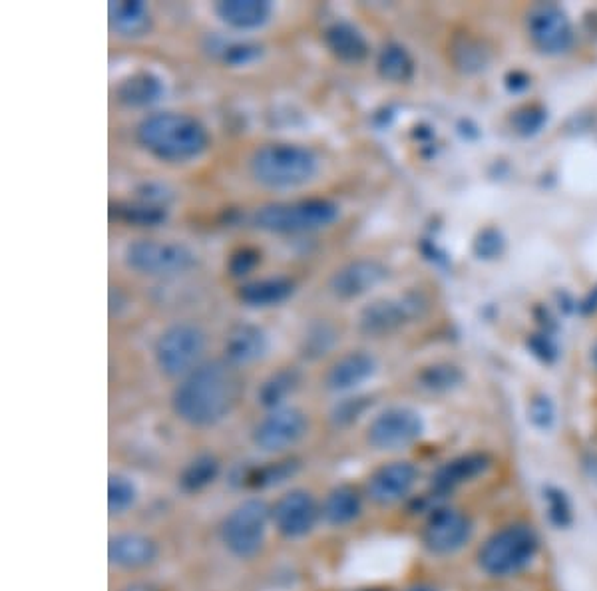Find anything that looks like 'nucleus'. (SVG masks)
Returning <instances> with one entry per match:
<instances>
[{
	"mask_svg": "<svg viewBox=\"0 0 597 591\" xmlns=\"http://www.w3.org/2000/svg\"><path fill=\"white\" fill-rule=\"evenodd\" d=\"M243 389V377L235 365L225 359L205 361L174 389L172 408L188 426L209 428L237 408Z\"/></svg>",
	"mask_w": 597,
	"mask_h": 591,
	"instance_id": "nucleus-1",
	"label": "nucleus"
},
{
	"mask_svg": "<svg viewBox=\"0 0 597 591\" xmlns=\"http://www.w3.org/2000/svg\"><path fill=\"white\" fill-rule=\"evenodd\" d=\"M140 146L166 164L198 160L209 146L205 126L184 112H156L144 118L136 130Z\"/></svg>",
	"mask_w": 597,
	"mask_h": 591,
	"instance_id": "nucleus-2",
	"label": "nucleus"
},
{
	"mask_svg": "<svg viewBox=\"0 0 597 591\" xmlns=\"http://www.w3.org/2000/svg\"><path fill=\"white\" fill-rule=\"evenodd\" d=\"M319 156L301 144L275 142L257 148L249 160L251 178L267 190H297L319 174Z\"/></svg>",
	"mask_w": 597,
	"mask_h": 591,
	"instance_id": "nucleus-3",
	"label": "nucleus"
},
{
	"mask_svg": "<svg viewBox=\"0 0 597 591\" xmlns=\"http://www.w3.org/2000/svg\"><path fill=\"white\" fill-rule=\"evenodd\" d=\"M540 552V536L528 522L508 524L490 534L478 550V568L494 580L516 578L526 572Z\"/></svg>",
	"mask_w": 597,
	"mask_h": 591,
	"instance_id": "nucleus-4",
	"label": "nucleus"
},
{
	"mask_svg": "<svg viewBox=\"0 0 597 591\" xmlns=\"http://www.w3.org/2000/svg\"><path fill=\"white\" fill-rule=\"evenodd\" d=\"M339 215L341 209L333 199L305 197L261 205L253 215V223L267 233L301 235L331 227Z\"/></svg>",
	"mask_w": 597,
	"mask_h": 591,
	"instance_id": "nucleus-5",
	"label": "nucleus"
},
{
	"mask_svg": "<svg viewBox=\"0 0 597 591\" xmlns=\"http://www.w3.org/2000/svg\"><path fill=\"white\" fill-rule=\"evenodd\" d=\"M271 524V506L259 498L237 504L221 522L219 538L223 548L237 560H253L261 554Z\"/></svg>",
	"mask_w": 597,
	"mask_h": 591,
	"instance_id": "nucleus-6",
	"label": "nucleus"
},
{
	"mask_svg": "<svg viewBox=\"0 0 597 591\" xmlns=\"http://www.w3.org/2000/svg\"><path fill=\"white\" fill-rule=\"evenodd\" d=\"M124 263L146 277H176L198 263V255L180 241L138 239L126 245Z\"/></svg>",
	"mask_w": 597,
	"mask_h": 591,
	"instance_id": "nucleus-7",
	"label": "nucleus"
},
{
	"mask_svg": "<svg viewBox=\"0 0 597 591\" xmlns=\"http://www.w3.org/2000/svg\"><path fill=\"white\" fill-rule=\"evenodd\" d=\"M205 345V333L194 323H176L168 327L154 349L160 373L168 379L182 381L201 365Z\"/></svg>",
	"mask_w": 597,
	"mask_h": 591,
	"instance_id": "nucleus-8",
	"label": "nucleus"
},
{
	"mask_svg": "<svg viewBox=\"0 0 597 591\" xmlns=\"http://www.w3.org/2000/svg\"><path fill=\"white\" fill-rule=\"evenodd\" d=\"M472 536H474V524L470 516L462 510H456L444 504L428 514L420 540H422V546L432 556L446 558L466 548Z\"/></svg>",
	"mask_w": 597,
	"mask_h": 591,
	"instance_id": "nucleus-9",
	"label": "nucleus"
},
{
	"mask_svg": "<svg viewBox=\"0 0 597 591\" xmlns=\"http://www.w3.org/2000/svg\"><path fill=\"white\" fill-rule=\"evenodd\" d=\"M422 432L424 422L414 408L391 406L371 420L367 442L379 452H400L416 444Z\"/></svg>",
	"mask_w": 597,
	"mask_h": 591,
	"instance_id": "nucleus-10",
	"label": "nucleus"
},
{
	"mask_svg": "<svg viewBox=\"0 0 597 591\" xmlns=\"http://www.w3.org/2000/svg\"><path fill=\"white\" fill-rule=\"evenodd\" d=\"M309 432V416L297 406L269 410L253 428V444L267 454H279L299 444Z\"/></svg>",
	"mask_w": 597,
	"mask_h": 591,
	"instance_id": "nucleus-11",
	"label": "nucleus"
},
{
	"mask_svg": "<svg viewBox=\"0 0 597 591\" xmlns=\"http://www.w3.org/2000/svg\"><path fill=\"white\" fill-rule=\"evenodd\" d=\"M424 309H426V301L414 293H408L397 299L373 301L361 311L359 331L369 339L391 337L404 325L418 319Z\"/></svg>",
	"mask_w": 597,
	"mask_h": 591,
	"instance_id": "nucleus-12",
	"label": "nucleus"
},
{
	"mask_svg": "<svg viewBox=\"0 0 597 591\" xmlns=\"http://www.w3.org/2000/svg\"><path fill=\"white\" fill-rule=\"evenodd\" d=\"M526 30L532 44L548 56L566 54L574 44V30L568 14L552 2H540L528 10Z\"/></svg>",
	"mask_w": 597,
	"mask_h": 591,
	"instance_id": "nucleus-13",
	"label": "nucleus"
},
{
	"mask_svg": "<svg viewBox=\"0 0 597 591\" xmlns=\"http://www.w3.org/2000/svg\"><path fill=\"white\" fill-rule=\"evenodd\" d=\"M321 522V504L303 488L285 492L271 506V526L287 540L309 536Z\"/></svg>",
	"mask_w": 597,
	"mask_h": 591,
	"instance_id": "nucleus-14",
	"label": "nucleus"
},
{
	"mask_svg": "<svg viewBox=\"0 0 597 591\" xmlns=\"http://www.w3.org/2000/svg\"><path fill=\"white\" fill-rule=\"evenodd\" d=\"M418 482V468L408 460H393L379 466L365 484V496L381 508L406 500Z\"/></svg>",
	"mask_w": 597,
	"mask_h": 591,
	"instance_id": "nucleus-15",
	"label": "nucleus"
},
{
	"mask_svg": "<svg viewBox=\"0 0 597 591\" xmlns=\"http://www.w3.org/2000/svg\"><path fill=\"white\" fill-rule=\"evenodd\" d=\"M387 277H389V269L383 261L361 257L337 269L329 281V287L335 297L343 301H353L371 293Z\"/></svg>",
	"mask_w": 597,
	"mask_h": 591,
	"instance_id": "nucleus-16",
	"label": "nucleus"
},
{
	"mask_svg": "<svg viewBox=\"0 0 597 591\" xmlns=\"http://www.w3.org/2000/svg\"><path fill=\"white\" fill-rule=\"evenodd\" d=\"M490 466H492L490 456L482 452L456 456L444 462L440 468H436V472L432 474V490L440 496H446L456 488L484 476L490 470Z\"/></svg>",
	"mask_w": 597,
	"mask_h": 591,
	"instance_id": "nucleus-17",
	"label": "nucleus"
},
{
	"mask_svg": "<svg viewBox=\"0 0 597 591\" xmlns=\"http://www.w3.org/2000/svg\"><path fill=\"white\" fill-rule=\"evenodd\" d=\"M158 558V544L138 532H124L110 538L108 560L118 570H144Z\"/></svg>",
	"mask_w": 597,
	"mask_h": 591,
	"instance_id": "nucleus-18",
	"label": "nucleus"
},
{
	"mask_svg": "<svg viewBox=\"0 0 597 591\" xmlns=\"http://www.w3.org/2000/svg\"><path fill=\"white\" fill-rule=\"evenodd\" d=\"M269 347H271L269 335L261 327L251 323H241L227 333L223 353H225V361L241 369L265 359L269 353Z\"/></svg>",
	"mask_w": 597,
	"mask_h": 591,
	"instance_id": "nucleus-19",
	"label": "nucleus"
},
{
	"mask_svg": "<svg viewBox=\"0 0 597 591\" xmlns=\"http://www.w3.org/2000/svg\"><path fill=\"white\" fill-rule=\"evenodd\" d=\"M375 371L377 361L369 353L353 351L343 355L329 367L325 375V387L331 393H351L373 379Z\"/></svg>",
	"mask_w": 597,
	"mask_h": 591,
	"instance_id": "nucleus-20",
	"label": "nucleus"
},
{
	"mask_svg": "<svg viewBox=\"0 0 597 591\" xmlns=\"http://www.w3.org/2000/svg\"><path fill=\"white\" fill-rule=\"evenodd\" d=\"M323 40L325 46L329 48V52L347 64H359L369 56V42L365 38V34L351 22L339 20L333 22L331 26H327V30L323 32Z\"/></svg>",
	"mask_w": 597,
	"mask_h": 591,
	"instance_id": "nucleus-21",
	"label": "nucleus"
},
{
	"mask_svg": "<svg viewBox=\"0 0 597 591\" xmlns=\"http://www.w3.org/2000/svg\"><path fill=\"white\" fill-rule=\"evenodd\" d=\"M295 295V281L289 277H265L243 283L237 291L239 301L251 309H269L283 305Z\"/></svg>",
	"mask_w": 597,
	"mask_h": 591,
	"instance_id": "nucleus-22",
	"label": "nucleus"
},
{
	"mask_svg": "<svg viewBox=\"0 0 597 591\" xmlns=\"http://www.w3.org/2000/svg\"><path fill=\"white\" fill-rule=\"evenodd\" d=\"M213 10L223 24L235 30H255L269 22L273 4L267 0H219Z\"/></svg>",
	"mask_w": 597,
	"mask_h": 591,
	"instance_id": "nucleus-23",
	"label": "nucleus"
},
{
	"mask_svg": "<svg viewBox=\"0 0 597 591\" xmlns=\"http://www.w3.org/2000/svg\"><path fill=\"white\" fill-rule=\"evenodd\" d=\"M164 94H166L164 80L150 70H138L126 76L116 88L118 102L128 108H148L160 102Z\"/></svg>",
	"mask_w": 597,
	"mask_h": 591,
	"instance_id": "nucleus-24",
	"label": "nucleus"
},
{
	"mask_svg": "<svg viewBox=\"0 0 597 591\" xmlns=\"http://www.w3.org/2000/svg\"><path fill=\"white\" fill-rule=\"evenodd\" d=\"M363 514V496L353 486L333 488L321 504V520L331 528H345Z\"/></svg>",
	"mask_w": 597,
	"mask_h": 591,
	"instance_id": "nucleus-25",
	"label": "nucleus"
},
{
	"mask_svg": "<svg viewBox=\"0 0 597 591\" xmlns=\"http://www.w3.org/2000/svg\"><path fill=\"white\" fill-rule=\"evenodd\" d=\"M110 28L120 36H142L152 26L150 8L140 0L110 2Z\"/></svg>",
	"mask_w": 597,
	"mask_h": 591,
	"instance_id": "nucleus-26",
	"label": "nucleus"
},
{
	"mask_svg": "<svg viewBox=\"0 0 597 591\" xmlns=\"http://www.w3.org/2000/svg\"><path fill=\"white\" fill-rule=\"evenodd\" d=\"M110 217L134 227H158L168 219V209L144 199L116 201L110 205Z\"/></svg>",
	"mask_w": 597,
	"mask_h": 591,
	"instance_id": "nucleus-27",
	"label": "nucleus"
},
{
	"mask_svg": "<svg viewBox=\"0 0 597 591\" xmlns=\"http://www.w3.org/2000/svg\"><path fill=\"white\" fill-rule=\"evenodd\" d=\"M301 385V371L295 367H283L269 375L257 391V402L267 410L285 406L287 398L293 396Z\"/></svg>",
	"mask_w": 597,
	"mask_h": 591,
	"instance_id": "nucleus-28",
	"label": "nucleus"
},
{
	"mask_svg": "<svg viewBox=\"0 0 597 591\" xmlns=\"http://www.w3.org/2000/svg\"><path fill=\"white\" fill-rule=\"evenodd\" d=\"M221 466L213 454H199L180 474V488L186 494H198L219 478Z\"/></svg>",
	"mask_w": 597,
	"mask_h": 591,
	"instance_id": "nucleus-29",
	"label": "nucleus"
},
{
	"mask_svg": "<svg viewBox=\"0 0 597 591\" xmlns=\"http://www.w3.org/2000/svg\"><path fill=\"white\" fill-rule=\"evenodd\" d=\"M377 70H379L383 80L402 84V82H408L412 78L414 60L402 44L391 42L381 50L379 60H377Z\"/></svg>",
	"mask_w": 597,
	"mask_h": 591,
	"instance_id": "nucleus-30",
	"label": "nucleus"
},
{
	"mask_svg": "<svg viewBox=\"0 0 597 591\" xmlns=\"http://www.w3.org/2000/svg\"><path fill=\"white\" fill-rule=\"evenodd\" d=\"M416 381H418V387L428 393H450L462 385L464 375L456 365L436 363V365L424 367L418 373Z\"/></svg>",
	"mask_w": 597,
	"mask_h": 591,
	"instance_id": "nucleus-31",
	"label": "nucleus"
},
{
	"mask_svg": "<svg viewBox=\"0 0 597 591\" xmlns=\"http://www.w3.org/2000/svg\"><path fill=\"white\" fill-rule=\"evenodd\" d=\"M138 500V488L132 478L124 474H112L108 480V512L110 516H122L134 508Z\"/></svg>",
	"mask_w": 597,
	"mask_h": 591,
	"instance_id": "nucleus-32",
	"label": "nucleus"
},
{
	"mask_svg": "<svg viewBox=\"0 0 597 591\" xmlns=\"http://www.w3.org/2000/svg\"><path fill=\"white\" fill-rule=\"evenodd\" d=\"M299 470L297 460H281V462H271L259 470H255L249 476V484L255 488H271L277 484L287 482L289 478H293Z\"/></svg>",
	"mask_w": 597,
	"mask_h": 591,
	"instance_id": "nucleus-33",
	"label": "nucleus"
},
{
	"mask_svg": "<svg viewBox=\"0 0 597 591\" xmlns=\"http://www.w3.org/2000/svg\"><path fill=\"white\" fill-rule=\"evenodd\" d=\"M454 62L464 72H478L488 62V52L472 38H462L454 46Z\"/></svg>",
	"mask_w": 597,
	"mask_h": 591,
	"instance_id": "nucleus-34",
	"label": "nucleus"
},
{
	"mask_svg": "<svg viewBox=\"0 0 597 591\" xmlns=\"http://www.w3.org/2000/svg\"><path fill=\"white\" fill-rule=\"evenodd\" d=\"M544 500L548 506L550 522L558 528H568L574 520V514H572V504H570V498L566 496V492L560 488L548 486L544 490Z\"/></svg>",
	"mask_w": 597,
	"mask_h": 591,
	"instance_id": "nucleus-35",
	"label": "nucleus"
},
{
	"mask_svg": "<svg viewBox=\"0 0 597 591\" xmlns=\"http://www.w3.org/2000/svg\"><path fill=\"white\" fill-rule=\"evenodd\" d=\"M546 122H548V114L542 106H524L516 110V114L512 116V128L520 136L538 134Z\"/></svg>",
	"mask_w": 597,
	"mask_h": 591,
	"instance_id": "nucleus-36",
	"label": "nucleus"
},
{
	"mask_svg": "<svg viewBox=\"0 0 597 591\" xmlns=\"http://www.w3.org/2000/svg\"><path fill=\"white\" fill-rule=\"evenodd\" d=\"M263 54V48L259 44L253 42H235L223 48V62L227 66H247L253 64L255 60H259Z\"/></svg>",
	"mask_w": 597,
	"mask_h": 591,
	"instance_id": "nucleus-37",
	"label": "nucleus"
},
{
	"mask_svg": "<svg viewBox=\"0 0 597 591\" xmlns=\"http://www.w3.org/2000/svg\"><path fill=\"white\" fill-rule=\"evenodd\" d=\"M261 263V253L253 247H241L231 253L227 261V271L231 277H245L255 271V267Z\"/></svg>",
	"mask_w": 597,
	"mask_h": 591,
	"instance_id": "nucleus-38",
	"label": "nucleus"
},
{
	"mask_svg": "<svg viewBox=\"0 0 597 591\" xmlns=\"http://www.w3.org/2000/svg\"><path fill=\"white\" fill-rule=\"evenodd\" d=\"M369 406V398H363V396H357V398H345L341 400L333 412H331V420L337 424V426H349L353 422L359 420V416L367 410Z\"/></svg>",
	"mask_w": 597,
	"mask_h": 591,
	"instance_id": "nucleus-39",
	"label": "nucleus"
},
{
	"mask_svg": "<svg viewBox=\"0 0 597 591\" xmlns=\"http://www.w3.org/2000/svg\"><path fill=\"white\" fill-rule=\"evenodd\" d=\"M528 414H530L532 424L536 428H540V430H550L554 426V422H556V406H554L552 398L546 396V394H538L530 402Z\"/></svg>",
	"mask_w": 597,
	"mask_h": 591,
	"instance_id": "nucleus-40",
	"label": "nucleus"
},
{
	"mask_svg": "<svg viewBox=\"0 0 597 591\" xmlns=\"http://www.w3.org/2000/svg\"><path fill=\"white\" fill-rule=\"evenodd\" d=\"M335 345V331L327 325L315 327L309 337H305V355L311 359L323 357Z\"/></svg>",
	"mask_w": 597,
	"mask_h": 591,
	"instance_id": "nucleus-41",
	"label": "nucleus"
},
{
	"mask_svg": "<svg viewBox=\"0 0 597 591\" xmlns=\"http://www.w3.org/2000/svg\"><path fill=\"white\" fill-rule=\"evenodd\" d=\"M504 251V237L498 229L488 227L484 229L474 241V253L480 259H496Z\"/></svg>",
	"mask_w": 597,
	"mask_h": 591,
	"instance_id": "nucleus-42",
	"label": "nucleus"
},
{
	"mask_svg": "<svg viewBox=\"0 0 597 591\" xmlns=\"http://www.w3.org/2000/svg\"><path fill=\"white\" fill-rule=\"evenodd\" d=\"M528 347L534 351L536 357H540L546 363H552L558 357V349H556V345L552 343V339L548 335H534L528 341Z\"/></svg>",
	"mask_w": 597,
	"mask_h": 591,
	"instance_id": "nucleus-43",
	"label": "nucleus"
},
{
	"mask_svg": "<svg viewBox=\"0 0 597 591\" xmlns=\"http://www.w3.org/2000/svg\"><path fill=\"white\" fill-rule=\"evenodd\" d=\"M506 84H508V88L512 92H520V90H526L530 86V78L526 74H522V72H514V74L508 76Z\"/></svg>",
	"mask_w": 597,
	"mask_h": 591,
	"instance_id": "nucleus-44",
	"label": "nucleus"
},
{
	"mask_svg": "<svg viewBox=\"0 0 597 591\" xmlns=\"http://www.w3.org/2000/svg\"><path fill=\"white\" fill-rule=\"evenodd\" d=\"M120 591H160L158 588H154L152 584H144V582H138V584H130L126 586L124 590Z\"/></svg>",
	"mask_w": 597,
	"mask_h": 591,
	"instance_id": "nucleus-45",
	"label": "nucleus"
},
{
	"mask_svg": "<svg viewBox=\"0 0 597 591\" xmlns=\"http://www.w3.org/2000/svg\"><path fill=\"white\" fill-rule=\"evenodd\" d=\"M404 591H438V588H434L430 584H412L410 588H406Z\"/></svg>",
	"mask_w": 597,
	"mask_h": 591,
	"instance_id": "nucleus-46",
	"label": "nucleus"
},
{
	"mask_svg": "<svg viewBox=\"0 0 597 591\" xmlns=\"http://www.w3.org/2000/svg\"><path fill=\"white\" fill-rule=\"evenodd\" d=\"M592 359H594V365L597 367V345L594 347V351H592Z\"/></svg>",
	"mask_w": 597,
	"mask_h": 591,
	"instance_id": "nucleus-47",
	"label": "nucleus"
},
{
	"mask_svg": "<svg viewBox=\"0 0 597 591\" xmlns=\"http://www.w3.org/2000/svg\"><path fill=\"white\" fill-rule=\"evenodd\" d=\"M361 591H387V590H377V588H373V590H361Z\"/></svg>",
	"mask_w": 597,
	"mask_h": 591,
	"instance_id": "nucleus-48",
	"label": "nucleus"
}]
</instances>
